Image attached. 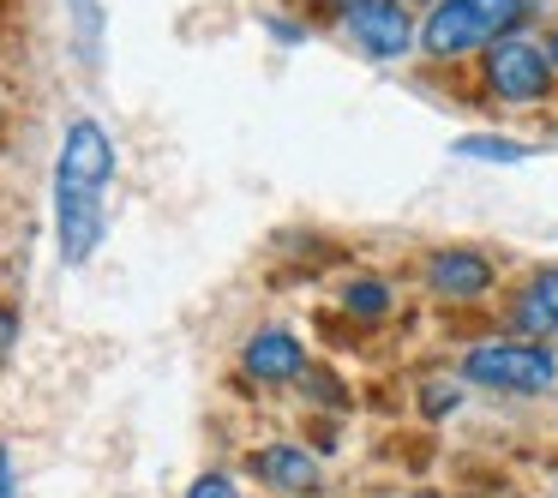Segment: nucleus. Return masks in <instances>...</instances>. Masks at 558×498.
I'll use <instances>...</instances> for the list:
<instances>
[{
	"label": "nucleus",
	"instance_id": "14",
	"mask_svg": "<svg viewBox=\"0 0 558 498\" xmlns=\"http://www.w3.org/2000/svg\"><path fill=\"white\" fill-rule=\"evenodd\" d=\"M186 498H241V493H234L229 474H205V481H193V493H186Z\"/></svg>",
	"mask_w": 558,
	"mask_h": 498
},
{
	"label": "nucleus",
	"instance_id": "5",
	"mask_svg": "<svg viewBox=\"0 0 558 498\" xmlns=\"http://www.w3.org/2000/svg\"><path fill=\"white\" fill-rule=\"evenodd\" d=\"M54 229H61V258L85 265L102 241V193L97 186H66L54 181Z\"/></svg>",
	"mask_w": 558,
	"mask_h": 498
},
{
	"label": "nucleus",
	"instance_id": "7",
	"mask_svg": "<svg viewBox=\"0 0 558 498\" xmlns=\"http://www.w3.org/2000/svg\"><path fill=\"white\" fill-rule=\"evenodd\" d=\"M426 282H433L445 301H474V294L493 289V265H486L474 246H445V253H433V265H426Z\"/></svg>",
	"mask_w": 558,
	"mask_h": 498
},
{
	"label": "nucleus",
	"instance_id": "10",
	"mask_svg": "<svg viewBox=\"0 0 558 498\" xmlns=\"http://www.w3.org/2000/svg\"><path fill=\"white\" fill-rule=\"evenodd\" d=\"M253 474L265 486H277V493H313V486H318V462L306 457V450H294V445L253 450Z\"/></svg>",
	"mask_w": 558,
	"mask_h": 498
},
{
	"label": "nucleus",
	"instance_id": "6",
	"mask_svg": "<svg viewBox=\"0 0 558 498\" xmlns=\"http://www.w3.org/2000/svg\"><path fill=\"white\" fill-rule=\"evenodd\" d=\"M109 174H114V145H109V133H102L97 121H73L66 126V138H61V162H54V181H66V186H109Z\"/></svg>",
	"mask_w": 558,
	"mask_h": 498
},
{
	"label": "nucleus",
	"instance_id": "2",
	"mask_svg": "<svg viewBox=\"0 0 558 498\" xmlns=\"http://www.w3.org/2000/svg\"><path fill=\"white\" fill-rule=\"evenodd\" d=\"M462 373H469V385H481V390L541 397V390H553L558 361L546 349H534V342H486V349H474L469 361H462Z\"/></svg>",
	"mask_w": 558,
	"mask_h": 498
},
{
	"label": "nucleus",
	"instance_id": "17",
	"mask_svg": "<svg viewBox=\"0 0 558 498\" xmlns=\"http://www.w3.org/2000/svg\"><path fill=\"white\" fill-rule=\"evenodd\" d=\"M0 498H13V457L0 450Z\"/></svg>",
	"mask_w": 558,
	"mask_h": 498
},
{
	"label": "nucleus",
	"instance_id": "15",
	"mask_svg": "<svg viewBox=\"0 0 558 498\" xmlns=\"http://www.w3.org/2000/svg\"><path fill=\"white\" fill-rule=\"evenodd\" d=\"M13 342H19V313L13 306H0V361L13 354Z\"/></svg>",
	"mask_w": 558,
	"mask_h": 498
},
{
	"label": "nucleus",
	"instance_id": "19",
	"mask_svg": "<svg viewBox=\"0 0 558 498\" xmlns=\"http://www.w3.org/2000/svg\"><path fill=\"white\" fill-rule=\"evenodd\" d=\"M330 7H349V0H330Z\"/></svg>",
	"mask_w": 558,
	"mask_h": 498
},
{
	"label": "nucleus",
	"instance_id": "1",
	"mask_svg": "<svg viewBox=\"0 0 558 498\" xmlns=\"http://www.w3.org/2000/svg\"><path fill=\"white\" fill-rule=\"evenodd\" d=\"M522 19H529V0H438L426 31H421V42L438 61H457V54H469V49L517 37Z\"/></svg>",
	"mask_w": 558,
	"mask_h": 498
},
{
	"label": "nucleus",
	"instance_id": "11",
	"mask_svg": "<svg viewBox=\"0 0 558 498\" xmlns=\"http://www.w3.org/2000/svg\"><path fill=\"white\" fill-rule=\"evenodd\" d=\"M66 13H73L78 54H85V61H97V54H102V7H97V0H66Z\"/></svg>",
	"mask_w": 558,
	"mask_h": 498
},
{
	"label": "nucleus",
	"instance_id": "4",
	"mask_svg": "<svg viewBox=\"0 0 558 498\" xmlns=\"http://www.w3.org/2000/svg\"><path fill=\"white\" fill-rule=\"evenodd\" d=\"M546 85H553V61H546L534 42L522 37H505L486 49V90L498 102H541Z\"/></svg>",
	"mask_w": 558,
	"mask_h": 498
},
{
	"label": "nucleus",
	"instance_id": "13",
	"mask_svg": "<svg viewBox=\"0 0 558 498\" xmlns=\"http://www.w3.org/2000/svg\"><path fill=\"white\" fill-rule=\"evenodd\" d=\"M349 306H354V313H366V318H378V313L390 306L385 282H373V277H366V282H349Z\"/></svg>",
	"mask_w": 558,
	"mask_h": 498
},
{
	"label": "nucleus",
	"instance_id": "18",
	"mask_svg": "<svg viewBox=\"0 0 558 498\" xmlns=\"http://www.w3.org/2000/svg\"><path fill=\"white\" fill-rule=\"evenodd\" d=\"M546 61H553V66H558V31H553V42H546Z\"/></svg>",
	"mask_w": 558,
	"mask_h": 498
},
{
	"label": "nucleus",
	"instance_id": "16",
	"mask_svg": "<svg viewBox=\"0 0 558 498\" xmlns=\"http://www.w3.org/2000/svg\"><path fill=\"white\" fill-rule=\"evenodd\" d=\"M450 402H457V385H445V378H438V390H426V414H445Z\"/></svg>",
	"mask_w": 558,
	"mask_h": 498
},
{
	"label": "nucleus",
	"instance_id": "8",
	"mask_svg": "<svg viewBox=\"0 0 558 498\" xmlns=\"http://www.w3.org/2000/svg\"><path fill=\"white\" fill-rule=\"evenodd\" d=\"M241 366L258 378V385H289V378L306 373V354H301V342H294L289 330H258V337L246 342Z\"/></svg>",
	"mask_w": 558,
	"mask_h": 498
},
{
	"label": "nucleus",
	"instance_id": "3",
	"mask_svg": "<svg viewBox=\"0 0 558 498\" xmlns=\"http://www.w3.org/2000/svg\"><path fill=\"white\" fill-rule=\"evenodd\" d=\"M342 31L373 61H397V54L414 49V25H409V7L402 0H349L342 7Z\"/></svg>",
	"mask_w": 558,
	"mask_h": 498
},
{
	"label": "nucleus",
	"instance_id": "9",
	"mask_svg": "<svg viewBox=\"0 0 558 498\" xmlns=\"http://www.w3.org/2000/svg\"><path fill=\"white\" fill-rule=\"evenodd\" d=\"M510 325L522 337H558V270H541L517 289V306H510Z\"/></svg>",
	"mask_w": 558,
	"mask_h": 498
},
{
	"label": "nucleus",
	"instance_id": "12",
	"mask_svg": "<svg viewBox=\"0 0 558 498\" xmlns=\"http://www.w3.org/2000/svg\"><path fill=\"white\" fill-rule=\"evenodd\" d=\"M457 157H481V162H517V157H522V145H510V138H486V133H474V138H457Z\"/></svg>",
	"mask_w": 558,
	"mask_h": 498
}]
</instances>
